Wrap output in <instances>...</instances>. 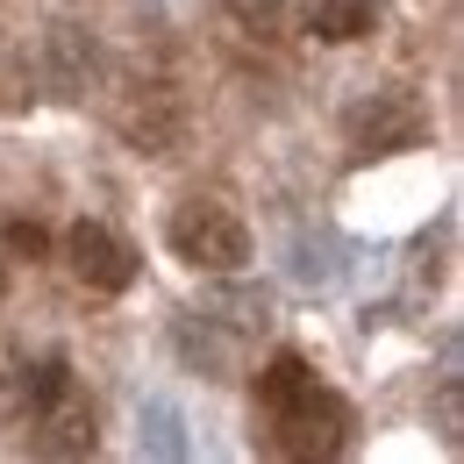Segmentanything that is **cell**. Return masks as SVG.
Instances as JSON below:
<instances>
[{"instance_id": "cell-1", "label": "cell", "mask_w": 464, "mask_h": 464, "mask_svg": "<svg viewBox=\"0 0 464 464\" xmlns=\"http://www.w3.org/2000/svg\"><path fill=\"white\" fill-rule=\"evenodd\" d=\"M22 407H29V429H36V443L51 458H86L93 450V407H86V393H79V379H72L64 357L22 372Z\"/></svg>"}, {"instance_id": "cell-2", "label": "cell", "mask_w": 464, "mask_h": 464, "mask_svg": "<svg viewBox=\"0 0 464 464\" xmlns=\"http://www.w3.org/2000/svg\"><path fill=\"white\" fill-rule=\"evenodd\" d=\"M172 250L193 265V272H243L250 265V229L236 222L229 208H215V200H186L172 215Z\"/></svg>"}, {"instance_id": "cell-3", "label": "cell", "mask_w": 464, "mask_h": 464, "mask_svg": "<svg viewBox=\"0 0 464 464\" xmlns=\"http://www.w3.org/2000/svg\"><path fill=\"white\" fill-rule=\"evenodd\" d=\"M115 121H121V136H129V150H143V158H165L179 136H186V101H179L165 79H136Z\"/></svg>"}, {"instance_id": "cell-4", "label": "cell", "mask_w": 464, "mask_h": 464, "mask_svg": "<svg viewBox=\"0 0 464 464\" xmlns=\"http://www.w3.org/2000/svg\"><path fill=\"white\" fill-rule=\"evenodd\" d=\"M44 72H51V86H58L64 101H86V93L108 79V51L93 44V29L58 22V29L44 36Z\"/></svg>"}, {"instance_id": "cell-5", "label": "cell", "mask_w": 464, "mask_h": 464, "mask_svg": "<svg viewBox=\"0 0 464 464\" xmlns=\"http://www.w3.org/2000/svg\"><path fill=\"white\" fill-rule=\"evenodd\" d=\"M272 421H279V450H286V458H336V450H343V421H350V414H343L336 393L314 386L300 407L272 414Z\"/></svg>"}, {"instance_id": "cell-6", "label": "cell", "mask_w": 464, "mask_h": 464, "mask_svg": "<svg viewBox=\"0 0 464 464\" xmlns=\"http://www.w3.org/2000/svg\"><path fill=\"white\" fill-rule=\"evenodd\" d=\"M64 257H72V272H79L93 293H121L129 279H136L129 243H121L115 229H101V222H79V229L64 236Z\"/></svg>"}, {"instance_id": "cell-7", "label": "cell", "mask_w": 464, "mask_h": 464, "mask_svg": "<svg viewBox=\"0 0 464 464\" xmlns=\"http://www.w3.org/2000/svg\"><path fill=\"white\" fill-rule=\"evenodd\" d=\"M307 29L322 44H357L379 29V0H307Z\"/></svg>"}, {"instance_id": "cell-8", "label": "cell", "mask_w": 464, "mask_h": 464, "mask_svg": "<svg viewBox=\"0 0 464 464\" xmlns=\"http://www.w3.org/2000/svg\"><path fill=\"white\" fill-rule=\"evenodd\" d=\"M136 443L150 458H186V414H179V401H165V393L136 401Z\"/></svg>"}, {"instance_id": "cell-9", "label": "cell", "mask_w": 464, "mask_h": 464, "mask_svg": "<svg viewBox=\"0 0 464 464\" xmlns=\"http://www.w3.org/2000/svg\"><path fill=\"white\" fill-rule=\"evenodd\" d=\"M307 393H314V372H307L293 350H286V357H272V364L257 372V401H265V414H286V407H300Z\"/></svg>"}, {"instance_id": "cell-10", "label": "cell", "mask_w": 464, "mask_h": 464, "mask_svg": "<svg viewBox=\"0 0 464 464\" xmlns=\"http://www.w3.org/2000/svg\"><path fill=\"white\" fill-rule=\"evenodd\" d=\"M172 343H179V357H186V364H200L208 379H236V350H229V336H215L208 322H179Z\"/></svg>"}, {"instance_id": "cell-11", "label": "cell", "mask_w": 464, "mask_h": 464, "mask_svg": "<svg viewBox=\"0 0 464 464\" xmlns=\"http://www.w3.org/2000/svg\"><path fill=\"white\" fill-rule=\"evenodd\" d=\"M208 314H229L236 329H265V322H272V293L265 286H222L208 300Z\"/></svg>"}, {"instance_id": "cell-12", "label": "cell", "mask_w": 464, "mask_h": 464, "mask_svg": "<svg viewBox=\"0 0 464 464\" xmlns=\"http://www.w3.org/2000/svg\"><path fill=\"white\" fill-rule=\"evenodd\" d=\"M414 136H421V121H414V108H401V101L379 108V115H364V143H372V150H393V143H414Z\"/></svg>"}, {"instance_id": "cell-13", "label": "cell", "mask_w": 464, "mask_h": 464, "mask_svg": "<svg viewBox=\"0 0 464 464\" xmlns=\"http://www.w3.org/2000/svg\"><path fill=\"white\" fill-rule=\"evenodd\" d=\"M236 22H250V29H272L279 14H286V0H229Z\"/></svg>"}, {"instance_id": "cell-14", "label": "cell", "mask_w": 464, "mask_h": 464, "mask_svg": "<svg viewBox=\"0 0 464 464\" xmlns=\"http://www.w3.org/2000/svg\"><path fill=\"white\" fill-rule=\"evenodd\" d=\"M7 250H14V257H44V250H51V236L36 229V222H7Z\"/></svg>"}, {"instance_id": "cell-15", "label": "cell", "mask_w": 464, "mask_h": 464, "mask_svg": "<svg viewBox=\"0 0 464 464\" xmlns=\"http://www.w3.org/2000/svg\"><path fill=\"white\" fill-rule=\"evenodd\" d=\"M436 421H443V436H458V379L436 393Z\"/></svg>"}, {"instance_id": "cell-16", "label": "cell", "mask_w": 464, "mask_h": 464, "mask_svg": "<svg viewBox=\"0 0 464 464\" xmlns=\"http://www.w3.org/2000/svg\"><path fill=\"white\" fill-rule=\"evenodd\" d=\"M0 286H7V279H0Z\"/></svg>"}]
</instances>
